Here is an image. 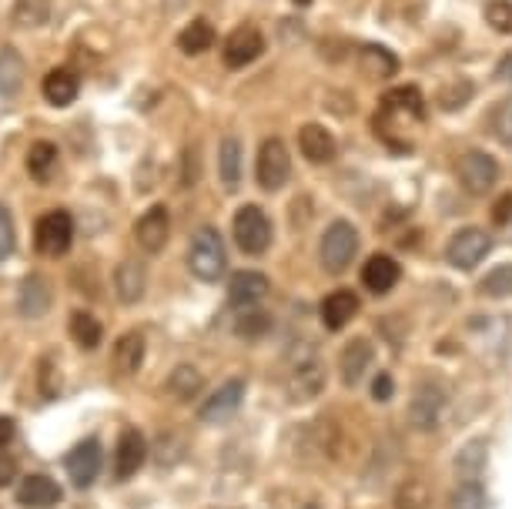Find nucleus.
<instances>
[{
	"label": "nucleus",
	"instance_id": "1",
	"mask_svg": "<svg viewBox=\"0 0 512 509\" xmlns=\"http://www.w3.org/2000/svg\"><path fill=\"white\" fill-rule=\"evenodd\" d=\"M188 268L198 282H218L228 268V252H225V242H221L218 228H198L195 238H191V248H188Z\"/></svg>",
	"mask_w": 512,
	"mask_h": 509
},
{
	"label": "nucleus",
	"instance_id": "2",
	"mask_svg": "<svg viewBox=\"0 0 512 509\" xmlns=\"http://www.w3.org/2000/svg\"><path fill=\"white\" fill-rule=\"evenodd\" d=\"M359 255V232H355L352 222H332L328 232L322 235V248H318V258H322V268L328 275H338L352 265V258Z\"/></svg>",
	"mask_w": 512,
	"mask_h": 509
},
{
	"label": "nucleus",
	"instance_id": "3",
	"mask_svg": "<svg viewBox=\"0 0 512 509\" xmlns=\"http://www.w3.org/2000/svg\"><path fill=\"white\" fill-rule=\"evenodd\" d=\"M231 232H235V245L245 255H265L268 245H272V222L258 205H241L235 211Z\"/></svg>",
	"mask_w": 512,
	"mask_h": 509
},
{
	"label": "nucleus",
	"instance_id": "4",
	"mask_svg": "<svg viewBox=\"0 0 512 509\" xmlns=\"http://www.w3.org/2000/svg\"><path fill=\"white\" fill-rule=\"evenodd\" d=\"M255 178L265 191H282L288 185V178H292V158H288V148L282 138H268L262 148H258Z\"/></svg>",
	"mask_w": 512,
	"mask_h": 509
},
{
	"label": "nucleus",
	"instance_id": "5",
	"mask_svg": "<svg viewBox=\"0 0 512 509\" xmlns=\"http://www.w3.org/2000/svg\"><path fill=\"white\" fill-rule=\"evenodd\" d=\"M74 242V218L67 211H47L44 218H37L34 228V248L47 258L67 255V248Z\"/></svg>",
	"mask_w": 512,
	"mask_h": 509
},
{
	"label": "nucleus",
	"instance_id": "6",
	"mask_svg": "<svg viewBox=\"0 0 512 509\" xmlns=\"http://www.w3.org/2000/svg\"><path fill=\"white\" fill-rule=\"evenodd\" d=\"M456 178L469 195H486V191L496 188L499 165L486 151H466V155L456 158Z\"/></svg>",
	"mask_w": 512,
	"mask_h": 509
},
{
	"label": "nucleus",
	"instance_id": "7",
	"mask_svg": "<svg viewBox=\"0 0 512 509\" xmlns=\"http://www.w3.org/2000/svg\"><path fill=\"white\" fill-rule=\"evenodd\" d=\"M492 248V238L482 232V228H459L456 235L449 238V248H446V258L462 272H469V268H476L482 258L489 255Z\"/></svg>",
	"mask_w": 512,
	"mask_h": 509
},
{
	"label": "nucleus",
	"instance_id": "8",
	"mask_svg": "<svg viewBox=\"0 0 512 509\" xmlns=\"http://www.w3.org/2000/svg\"><path fill=\"white\" fill-rule=\"evenodd\" d=\"M265 54V37L258 31L255 24H241L231 31V37L225 41V64L231 71H238V67H248L251 61H258V57Z\"/></svg>",
	"mask_w": 512,
	"mask_h": 509
},
{
	"label": "nucleus",
	"instance_id": "9",
	"mask_svg": "<svg viewBox=\"0 0 512 509\" xmlns=\"http://www.w3.org/2000/svg\"><path fill=\"white\" fill-rule=\"evenodd\" d=\"M379 121H405V124H419L425 121V101L419 88H395L382 98V114Z\"/></svg>",
	"mask_w": 512,
	"mask_h": 509
},
{
	"label": "nucleus",
	"instance_id": "10",
	"mask_svg": "<svg viewBox=\"0 0 512 509\" xmlns=\"http://www.w3.org/2000/svg\"><path fill=\"white\" fill-rule=\"evenodd\" d=\"M101 473V443L98 439H84L67 453V476L77 489H88Z\"/></svg>",
	"mask_w": 512,
	"mask_h": 509
},
{
	"label": "nucleus",
	"instance_id": "11",
	"mask_svg": "<svg viewBox=\"0 0 512 509\" xmlns=\"http://www.w3.org/2000/svg\"><path fill=\"white\" fill-rule=\"evenodd\" d=\"M134 235H138V245L144 248L148 255H158L164 245H168L171 238V218H168V208L164 205H154L148 208L144 215L138 218V228H134Z\"/></svg>",
	"mask_w": 512,
	"mask_h": 509
},
{
	"label": "nucleus",
	"instance_id": "12",
	"mask_svg": "<svg viewBox=\"0 0 512 509\" xmlns=\"http://www.w3.org/2000/svg\"><path fill=\"white\" fill-rule=\"evenodd\" d=\"M51 302H54V292L44 275H27L21 288H17V312H21L24 319H41V315L51 312Z\"/></svg>",
	"mask_w": 512,
	"mask_h": 509
},
{
	"label": "nucleus",
	"instance_id": "13",
	"mask_svg": "<svg viewBox=\"0 0 512 509\" xmlns=\"http://www.w3.org/2000/svg\"><path fill=\"white\" fill-rule=\"evenodd\" d=\"M446 409V389L442 386H419L412 396V406H409V416H412V426L415 429H436V422Z\"/></svg>",
	"mask_w": 512,
	"mask_h": 509
},
{
	"label": "nucleus",
	"instance_id": "14",
	"mask_svg": "<svg viewBox=\"0 0 512 509\" xmlns=\"http://www.w3.org/2000/svg\"><path fill=\"white\" fill-rule=\"evenodd\" d=\"M372 359H375V349L369 339H352L345 345L342 355H338V372H342L345 386H359L365 379V369L372 366Z\"/></svg>",
	"mask_w": 512,
	"mask_h": 509
},
{
	"label": "nucleus",
	"instance_id": "15",
	"mask_svg": "<svg viewBox=\"0 0 512 509\" xmlns=\"http://www.w3.org/2000/svg\"><path fill=\"white\" fill-rule=\"evenodd\" d=\"M148 459V439L141 436V429H124L118 439V459H114V469H118V479H131Z\"/></svg>",
	"mask_w": 512,
	"mask_h": 509
},
{
	"label": "nucleus",
	"instance_id": "16",
	"mask_svg": "<svg viewBox=\"0 0 512 509\" xmlns=\"http://www.w3.org/2000/svg\"><path fill=\"white\" fill-rule=\"evenodd\" d=\"M17 503L27 509H51L61 503V486L51 476H24L17 486Z\"/></svg>",
	"mask_w": 512,
	"mask_h": 509
},
{
	"label": "nucleus",
	"instance_id": "17",
	"mask_svg": "<svg viewBox=\"0 0 512 509\" xmlns=\"http://www.w3.org/2000/svg\"><path fill=\"white\" fill-rule=\"evenodd\" d=\"M399 278H402L399 262H395L392 255H385V252L372 255L369 262H365V268H362V282H365V288H369V292H375V295L392 292V288L399 285Z\"/></svg>",
	"mask_w": 512,
	"mask_h": 509
},
{
	"label": "nucleus",
	"instance_id": "18",
	"mask_svg": "<svg viewBox=\"0 0 512 509\" xmlns=\"http://www.w3.org/2000/svg\"><path fill=\"white\" fill-rule=\"evenodd\" d=\"M268 295V278L262 272H235L228 282V302L238 305V309H251Z\"/></svg>",
	"mask_w": 512,
	"mask_h": 509
},
{
	"label": "nucleus",
	"instance_id": "19",
	"mask_svg": "<svg viewBox=\"0 0 512 509\" xmlns=\"http://www.w3.org/2000/svg\"><path fill=\"white\" fill-rule=\"evenodd\" d=\"M241 399H245V382L241 379H231L225 382L221 389H215L211 396L205 399V406H201V419L205 422H221L228 419L231 412L241 406Z\"/></svg>",
	"mask_w": 512,
	"mask_h": 509
},
{
	"label": "nucleus",
	"instance_id": "20",
	"mask_svg": "<svg viewBox=\"0 0 512 509\" xmlns=\"http://www.w3.org/2000/svg\"><path fill=\"white\" fill-rule=\"evenodd\" d=\"M298 148H302V155L312 161V165H328V161L335 158V138L332 131L322 128V124H305L302 131H298Z\"/></svg>",
	"mask_w": 512,
	"mask_h": 509
},
{
	"label": "nucleus",
	"instance_id": "21",
	"mask_svg": "<svg viewBox=\"0 0 512 509\" xmlns=\"http://www.w3.org/2000/svg\"><path fill=\"white\" fill-rule=\"evenodd\" d=\"M77 94H81V78H77L71 67H54L44 78V98L54 108H71Z\"/></svg>",
	"mask_w": 512,
	"mask_h": 509
},
{
	"label": "nucleus",
	"instance_id": "22",
	"mask_svg": "<svg viewBox=\"0 0 512 509\" xmlns=\"http://www.w3.org/2000/svg\"><path fill=\"white\" fill-rule=\"evenodd\" d=\"M355 312H359V295L349 292V288H335L332 295L322 302V322H325V329H345L352 319H355Z\"/></svg>",
	"mask_w": 512,
	"mask_h": 509
},
{
	"label": "nucleus",
	"instance_id": "23",
	"mask_svg": "<svg viewBox=\"0 0 512 509\" xmlns=\"http://www.w3.org/2000/svg\"><path fill=\"white\" fill-rule=\"evenodd\" d=\"M114 288H118V299L124 305L141 302L144 288H148V272H144V265L138 258H124L118 265V272H114Z\"/></svg>",
	"mask_w": 512,
	"mask_h": 509
},
{
	"label": "nucleus",
	"instance_id": "24",
	"mask_svg": "<svg viewBox=\"0 0 512 509\" xmlns=\"http://www.w3.org/2000/svg\"><path fill=\"white\" fill-rule=\"evenodd\" d=\"M288 389H292V399H295V402L315 399L318 392L325 389V366H322L318 359L298 362L295 372H292V382H288Z\"/></svg>",
	"mask_w": 512,
	"mask_h": 509
},
{
	"label": "nucleus",
	"instance_id": "25",
	"mask_svg": "<svg viewBox=\"0 0 512 509\" xmlns=\"http://www.w3.org/2000/svg\"><path fill=\"white\" fill-rule=\"evenodd\" d=\"M164 389H168V396L175 399V402H191L201 389H205V376H201L195 366L181 362L178 369H171V376H168V382H164Z\"/></svg>",
	"mask_w": 512,
	"mask_h": 509
},
{
	"label": "nucleus",
	"instance_id": "26",
	"mask_svg": "<svg viewBox=\"0 0 512 509\" xmlns=\"http://www.w3.org/2000/svg\"><path fill=\"white\" fill-rule=\"evenodd\" d=\"M24 88V61L14 47L0 51V98H17V91Z\"/></svg>",
	"mask_w": 512,
	"mask_h": 509
},
{
	"label": "nucleus",
	"instance_id": "27",
	"mask_svg": "<svg viewBox=\"0 0 512 509\" xmlns=\"http://www.w3.org/2000/svg\"><path fill=\"white\" fill-rule=\"evenodd\" d=\"M362 71L375 81H385L399 71V57L392 51H385L382 44H365L362 47Z\"/></svg>",
	"mask_w": 512,
	"mask_h": 509
},
{
	"label": "nucleus",
	"instance_id": "28",
	"mask_svg": "<svg viewBox=\"0 0 512 509\" xmlns=\"http://www.w3.org/2000/svg\"><path fill=\"white\" fill-rule=\"evenodd\" d=\"M486 456H489V449H486L482 439H476V443H466L459 449L456 476L462 479V483H479V473L486 469Z\"/></svg>",
	"mask_w": 512,
	"mask_h": 509
},
{
	"label": "nucleus",
	"instance_id": "29",
	"mask_svg": "<svg viewBox=\"0 0 512 509\" xmlns=\"http://www.w3.org/2000/svg\"><path fill=\"white\" fill-rule=\"evenodd\" d=\"M51 17V0H14L11 4V21L21 31H37Z\"/></svg>",
	"mask_w": 512,
	"mask_h": 509
},
{
	"label": "nucleus",
	"instance_id": "30",
	"mask_svg": "<svg viewBox=\"0 0 512 509\" xmlns=\"http://www.w3.org/2000/svg\"><path fill=\"white\" fill-rule=\"evenodd\" d=\"M114 362H118V369L124 372V376H134L144 362V335L141 332L121 335V342L114 345Z\"/></svg>",
	"mask_w": 512,
	"mask_h": 509
},
{
	"label": "nucleus",
	"instance_id": "31",
	"mask_svg": "<svg viewBox=\"0 0 512 509\" xmlns=\"http://www.w3.org/2000/svg\"><path fill=\"white\" fill-rule=\"evenodd\" d=\"M67 332H71V339L81 345V349H98L104 339L101 322L94 319L91 312H74L71 319H67Z\"/></svg>",
	"mask_w": 512,
	"mask_h": 509
},
{
	"label": "nucleus",
	"instance_id": "32",
	"mask_svg": "<svg viewBox=\"0 0 512 509\" xmlns=\"http://www.w3.org/2000/svg\"><path fill=\"white\" fill-rule=\"evenodd\" d=\"M178 47L185 54H205L215 47V27L208 21H191L185 31L178 34Z\"/></svg>",
	"mask_w": 512,
	"mask_h": 509
},
{
	"label": "nucleus",
	"instance_id": "33",
	"mask_svg": "<svg viewBox=\"0 0 512 509\" xmlns=\"http://www.w3.org/2000/svg\"><path fill=\"white\" fill-rule=\"evenodd\" d=\"M57 165V144L51 141H34L31 151H27V171H31L34 181H47Z\"/></svg>",
	"mask_w": 512,
	"mask_h": 509
},
{
	"label": "nucleus",
	"instance_id": "34",
	"mask_svg": "<svg viewBox=\"0 0 512 509\" xmlns=\"http://www.w3.org/2000/svg\"><path fill=\"white\" fill-rule=\"evenodd\" d=\"M218 165H221V185L235 191L241 185V144H238V138L221 141Z\"/></svg>",
	"mask_w": 512,
	"mask_h": 509
},
{
	"label": "nucleus",
	"instance_id": "35",
	"mask_svg": "<svg viewBox=\"0 0 512 509\" xmlns=\"http://www.w3.org/2000/svg\"><path fill=\"white\" fill-rule=\"evenodd\" d=\"M235 329H238V335L241 339H262V335L272 329V319H268V315L262 312V309H255V305H251V309H241V315H238V322H235Z\"/></svg>",
	"mask_w": 512,
	"mask_h": 509
},
{
	"label": "nucleus",
	"instance_id": "36",
	"mask_svg": "<svg viewBox=\"0 0 512 509\" xmlns=\"http://www.w3.org/2000/svg\"><path fill=\"white\" fill-rule=\"evenodd\" d=\"M395 506L399 509H425L429 506V486L422 479H405V483L395 489Z\"/></svg>",
	"mask_w": 512,
	"mask_h": 509
},
{
	"label": "nucleus",
	"instance_id": "37",
	"mask_svg": "<svg viewBox=\"0 0 512 509\" xmlns=\"http://www.w3.org/2000/svg\"><path fill=\"white\" fill-rule=\"evenodd\" d=\"M482 295H489V299H506L512 295V265H499L492 268V272L482 278Z\"/></svg>",
	"mask_w": 512,
	"mask_h": 509
},
{
	"label": "nucleus",
	"instance_id": "38",
	"mask_svg": "<svg viewBox=\"0 0 512 509\" xmlns=\"http://www.w3.org/2000/svg\"><path fill=\"white\" fill-rule=\"evenodd\" d=\"M492 134L502 141V144H509L512 148V98L506 101H499L496 108H492Z\"/></svg>",
	"mask_w": 512,
	"mask_h": 509
},
{
	"label": "nucleus",
	"instance_id": "39",
	"mask_svg": "<svg viewBox=\"0 0 512 509\" xmlns=\"http://www.w3.org/2000/svg\"><path fill=\"white\" fill-rule=\"evenodd\" d=\"M452 509H486V489L479 483H459L452 493Z\"/></svg>",
	"mask_w": 512,
	"mask_h": 509
},
{
	"label": "nucleus",
	"instance_id": "40",
	"mask_svg": "<svg viewBox=\"0 0 512 509\" xmlns=\"http://www.w3.org/2000/svg\"><path fill=\"white\" fill-rule=\"evenodd\" d=\"M486 21L492 31L512 34V0H492V4H486Z\"/></svg>",
	"mask_w": 512,
	"mask_h": 509
},
{
	"label": "nucleus",
	"instance_id": "41",
	"mask_svg": "<svg viewBox=\"0 0 512 509\" xmlns=\"http://www.w3.org/2000/svg\"><path fill=\"white\" fill-rule=\"evenodd\" d=\"M14 245H17V235H14V215L7 205H0V262L14 255Z\"/></svg>",
	"mask_w": 512,
	"mask_h": 509
},
{
	"label": "nucleus",
	"instance_id": "42",
	"mask_svg": "<svg viewBox=\"0 0 512 509\" xmlns=\"http://www.w3.org/2000/svg\"><path fill=\"white\" fill-rule=\"evenodd\" d=\"M472 98V84H466V81H459L456 88H449V91H442V98H439V104L446 111H456V108H462Z\"/></svg>",
	"mask_w": 512,
	"mask_h": 509
},
{
	"label": "nucleus",
	"instance_id": "43",
	"mask_svg": "<svg viewBox=\"0 0 512 509\" xmlns=\"http://www.w3.org/2000/svg\"><path fill=\"white\" fill-rule=\"evenodd\" d=\"M57 392V372H54V362L44 359L41 362V396H54Z\"/></svg>",
	"mask_w": 512,
	"mask_h": 509
},
{
	"label": "nucleus",
	"instance_id": "44",
	"mask_svg": "<svg viewBox=\"0 0 512 509\" xmlns=\"http://www.w3.org/2000/svg\"><path fill=\"white\" fill-rule=\"evenodd\" d=\"M509 218H512V191H509V195H502V198L496 201V205H492V222H496V225H506Z\"/></svg>",
	"mask_w": 512,
	"mask_h": 509
},
{
	"label": "nucleus",
	"instance_id": "45",
	"mask_svg": "<svg viewBox=\"0 0 512 509\" xmlns=\"http://www.w3.org/2000/svg\"><path fill=\"white\" fill-rule=\"evenodd\" d=\"M392 392H395V382H392L389 372H382V376L372 382V396L379 402H385V399H392Z\"/></svg>",
	"mask_w": 512,
	"mask_h": 509
},
{
	"label": "nucleus",
	"instance_id": "46",
	"mask_svg": "<svg viewBox=\"0 0 512 509\" xmlns=\"http://www.w3.org/2000/svg\"><path fill=\"white\" fill-rule=\"evenodd\" d=\"M14 476H17V459L0 456V489L11 486V483H14Z\"/></svg>",
	"mask_w": 512,
	"mask_h": 509
},
{
	"label": "nucleus",
	"instance_id": "47",
	"mask_svg": "<svg viewBox=\"0 0 512 509\" xmlns=\"http://www.w3.org/2000/svg\"><path fill=\"white\" fill-rule=\"evenodd\" d=\"M496 78H499V81H506V84H512V51H506V54L499 57Z\"/></svg>",
	"mask_w": 512,
	"mask_h": 509
},
{
	"label": "nucleus",
	"instance_id": "48",
	"mask_svg": "<svg viewBox=\"0 0 512 509\" xmlns=\"http://www.w3.org/2000/svg\"><path fill=\"white\" fill-rule=\"evenodd\" d=\"M14 432H17L14 419H11V416H0V449H4L7 443H11V439H14Z\"/></svg>",
	"mask_w": 512,
	"mask_h": 509
},
{
	"label": "nucleus",
	"instance_id": "49",
	"mask_svg": "<svg viewBox=\"0 0 512 509\" xmlns=\"http://www.w3.org/2000/svg\"><path fill=\"white\" fill-rule=\"evenodd\" d=\"M295 4H298V7H305V4H312V0H295Z\"/></svg>",
	"mask_w": 512,
	"mask_h": 509
}]
</instances>
